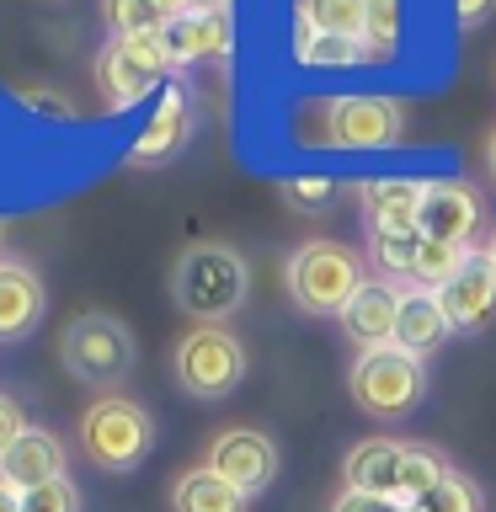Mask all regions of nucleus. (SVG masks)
Here are the masks:
<instances>
[{
  "mask_svg": "<svg viewBox=\"0 0 496 512\" xmlns=\"http://www.w3.org/2000/svg\"><path fill=\"white\" fill-rule=\"evenodd\" d=\"M171 299L182 315H192V326H224L251 299L246 256L230 240H192L171 267Z\"/></svg>",
  "mask_w": 496,
  "mask_h": 512,
  "instance_id": "1",
  "label": "nucleus"
},
{
  "mask_svg": "<svg viewBox=\"0 0 496 512\" xmlns=\"http://www.w3.org/2000/svg\"><path fill=\"white\" fill-rule=\"evenodd\" d=\"M363 283H368L363 251H352L347 240H331V235L304 240L283 262V288L294 299V310L304 315H342Z\"/></svg>",
  "mask_w": 496,
  "mask_h": 512,
  "instance_id": "2",
  "label": "nucleus"
},
{
  "mask_svg": "<svg viewBox=\"0 0 496 512\" xmlns=\"http://www.w3.org/2000/svg\"><path fill=\"white\" fill-rule=\"evenodd\" d=\"M75 438H80V454H86L96 470H107V475H128V470H139L144 459H150V448H155V416L139 406L134 395H96L86 411H80V427H75Z\"/></svg>",
  "mask_w": 496,
  "mask_h": 512,
  "instance_id": "3",
  "label": "nucleus"
},
{
  "mask_svg": "<svg viewBox=\"0 0 496 512\" xmlns=\"http://www.w3.org/2000/svg\"><path fill=\"white\" fill-rule=\"evenodd\" d=\"M331 150H400L406 144V107L379 91H342L315 102V134H304Z\"/></svg>",
  "mask_w": 496,
  "mask_h": 512,
  "instance_id": "4",
  "label": "nucleus"
},
{
  "mask_svg": "<svg viewBox=\"0 0 496 512\" xmlns=\"http://www.w3.org/2000/svg\"><path fill=\"white\" fill-rule=\"evenodd\" d=\"M352 406L374 422H406V416L427 400V358L406 347H374L352 358L347 374Z\"/></svg>",
  "mask_w": 496,
  "mask_h": 512,
  "instance_id": "5",
  "label": "nucleus"
},
{
  "mask_svg": "<svg viewBox=\"0 0 496 512\" xmlns=\"http://www.w3.org/2000/svg\"><path fill=\"white\" fill-rule=\"evenodd\" d=\"M59 363L70 368L80 384L112 395L128 374H134L139 347H134V331H128L118 315L86 310V315H75L70 326L59 331Z\"/></svg>",
  "mask_w": 496,
  "mask_h": 512,
  "instance_id": "6",
  "label": "nucleus"
},
{
  "mask_svg": "<svg viewBox=\"0 0 496 512\" xmlns=\"http://www.w3.org/2000/svg\"><path fill=\"white\" fill-rule=\"evenodd\" d=\"M246 368H251L246 342L230 326H192V331H182V342L171 352V374L182 384V395H192V400L235 395Z\"/></svg>",
  "mask_w": 496,
  "mask_h": 512,
  "instance_id": "7",
  "label": "nucleus"
},
{
  "mask_svg": "<svg viewBox=\"0 0 496 512\" xmlns=\"http://www.w3.org/2000/svg\"><path fill=\"white\" fill-rule=\"evenodd\" d=\"M171 54L160 32H139V38H107V48L96 54V91H102L107 112L139 107L155 86L171 80Z\"/></svg>",
  "mask_w": 496,
  "mask_h": 512,
  "instance_id": "8",
  "label": "nucleus"
},
{
  "mask_svg": "<svg viewBox=\"0 0 496 512\" xmlns=\"http://www.w3.org/2000/svg\"><path fill=\"white\" fill-rule=\"evenodd\" d=\"M203 464L230 480L235 491L262 496L272 480H278V443H272L267 432H256V427H224V432H214Z\"/></svg>",
  "mask_w": 496,
  "mask_h": 512,
  "instance_id": "9",
  "label": "nucleus"
},
{
  "mask_svg": "<svg viewBox=\"0 0 496 512\" xmlns=\"http://www.w3.org/2000/svg\"><path fill=\"white\" fill-rule=\"evenodd\" d=\"M192 139V91L182 75H171L166 86H160V107L150 112V123H144V134L128 144V166L150 171V166H166L187 150Z\"/></svg>",
  "mask_w": 496,
  "mask_h": 512,
  "instance_id": "10",
  "label": "nucleus"
},
{
  "mask_svg": "<svg viewBox=\"0 0 496 512\" xmlns=\"http://www.w3.org/2000/svg\"><path fill=\"white\" fill-rule=\"evenodd\" d=\"M160 38H166V54H171L176 70L203 64V59H230V48H235V16H230V6H192L187 16H176Z\"/></svg>",
  "mask_w": 496,
  "mask_h": 512,
  "instance_id": "11",
  "label": "nucleus"
},
{
  "mask_svg": "<svg viewBox=\"0 0 496 512\" xmlns=\"http://www.w3.org/2000/svg\"><path fill=\"white\" fill-rule=\"evenodd\" d=\"M395 320H400V283L368 278L347 310L336 315V326L358 352H374V347H395Z\"/></svg>",
  "mask_w": 496,
  "mask_h": 512,
  "instance_id": "12",
  "label": "nucleus"
},
{
  "mask_svg": "<svg viewBox=\"0 0 496 512\" xmlns=\"http://www.w3.org/2000/svg\"><path fill=\"white\" fill-rule=\"evenodd\" d=\"M480 219H486V208H480L475 187L470 182H427V203H422V235L427 240H443V246H464L475 251L470 240L480 230Z\"/></svg>",
  "mask_w": 496,
  "mask_h": 512,
  "instance_id": "13",
  "label": "nucleus"
},
{
  "mask_svg": "<svg viewBox=\"0 0 496 512\" xmlns=\"http://www.w3.org/2000/svg\"><path fill=\"white\" fill-rule=\"evenodd\" d=\"M448 326L454 331H480L496 320V267L486 262V251H470V262L459 267V278L438 288Z\"/></svg>",
  "mask_w": 496,
  "mask_h": 512,
  "instance_id": "14",
  "label": "nucleus"
},
{
  "mask_svg": "<svg viewBox=\"0 0 496 512\" xmlns=\"http://www.w3.org/2000/svg\"><path fill=\"white\" fill-rule=\"evenodd\" d=\"M400 470H406V443L400 438H363L342 459L347 491L384 496V502H400Z\"/></svg>",
  "mask_w": 496,
  "mask_h": 512,
  "instance_id": "15",
  "label": "nucleus"
},
{
  "mask_svg": "<svg viewBox=\"0 0 496 512\" xmlns=\"http://www.w3.org/2000/svg\"><path fill=\"white\" fill-rule=\"evenodd\" d=\"M448 336H454V326H448V310L438 299V288H400V320H395V347L416 352V358H432Z\"/></svg>",
  "mask_w": 496,
  "mask_h": 512,
  "instance_id": "16",
  "label": "nucleus"
},
{
  "mask_svg": "<svg viewBox=\"0 0 496 512\" xmlns=\"http://www.w3.org/2000/svg\"><path fill=\"white\" fill-rule=\"evenodd\" d=\"M352 198H358L368 230H379V224H416L427 203V182H416V176H363L352 187Z\"/></svg>",
  "mask_w": 496,
  "mask_h": 512,
  "instance_id": "17",
  "label": "nucleus"
},
{
  "mask_svg": "<svg viewBox=\"0 0 496 512\" xmlns=\"http://www.w3.org/2000/svg\"><path fill=\"white\" fill-rule=\"evenodd\" d=\"M59 475H64V443L48 427H27L22 438L0 454V480L16 491H32V486L59 480Z\"/></svg>",
  "mask_w": 496,
  "mask_h": 512,
  "instance_id": "18",
  "label": "nucleus"
},
{
  "mask_svg": "<svg viewBox=\"0 0 496 512\" xmlns=\"http://www.w3.org/2000/svg\"><path fill=\"white\" fill-rule=\"evenodd\" d=\"M43 320V278L27 262H0V342H22Z\"/></svg>",
  "mask_w": 496,
  "mask_h": 512,
  "instance_id": "19",
  "label": "nucleus"
},
{
  "mask_svg": "<svg viewBox=\"0 0 496 512\" xmlns=\"http://www.w3.org/2000/svg\"><path fill=\"white\" fill-rule=\"evenodd\" d=\"M251 496L235 491L224 475H214L208 464H192V470L176 475L171 486V512H246Z\"/></svg>",
  "mask_w": 496,
  "mask_h": 512,
  "instance_id": "20",
  "label": "nucleus"
},
{
  "mask_svg": "<svg viewBox=\"0 0 496 512\" xmlns=\"http://www.w3.org/2000/svg\"><path fill=\"white\" fill-rule=\"evenodd\" d=\"M422 224H379V230H368V262H374L390 283L416 272V251H422Z\"/></svg>",
  "mask_w": 496,
  "mask_h": 512,
  "instance_id": "21",
  "label": "nucleus"
},
{
  "mask_svg": "<svg viewBox=\"0 0 496 512\" xmlns=\"http://www.w3.org/2000/svg\"><path fill=\"white\" fill-rule=\"evenodd\" d=\"M400 27H406L400 0H363V64H390L400 54Z\"/></svg>",
  "mask_w": 496,
  "mask_h": 512,
  "instance_id": "22",
  "label": "nucleus"
},
{
  "mask_svg": "<svg viewBox=\"0 0 496 512\" xmlns=\"http://www.w3.org/2000/svg\"><path fill=\"white\" fill-rule=\"evenodd\" d=\"M278 198L294 208V214H331V208L347 198V182L342 176H320V171L278 176Z\"/></svg>",
  "mask_w": 496,
  "mask_h": 512,
  "instance_id": "23",
  "label": "nucleus"
},
{
  "mask_svg": "<svg viewBox=\"0 0 496 512\" xmlns=\"http://www.w3.org/2000/svg\"><path fill=\"white\" fill-rule=\"evenodd\" d=\"M294 59L304 70H352L363 64V43L358 38H336V32H294Z\"/></svg>",
  "mask_w": 496,
  "mask_h": 512,
  "instance_id": "24",
  "label": "nucleus"
},
{
  "mask_svg": "<svg viewBox=\"0 0 496 512\" xmlns=\"http://www.w3.org/2000/svg\"><path fill=\"white\" fill-rule=\"evenodd\" d=\"M304 32H336V38H363V0H294Z\"/></svg>",
  "mask_w": 496,
  "mask_h": 512,
  "instance_id": "25",
  "label": "nucleus"
},
{
  "mask_svg": "<svg viewBox=\"0 0 496 512\" xmlns=\"http://www.w3.org/2000/svg\"><path fill=\"white\" fill-rule=\"evenodd\" d=\"M454 470L432 443H406V470H400V502H422L438 480Z\"/></svg>",
  "mask_w": 496,
  "mask_h": 512,
  "instance_id": "26",
  "label": "nucleus"
},
{
  "mask_svg": "<svg viewBox=\"0 0 496 512\" xmlns=\"http://www.w3.org/2000/svg\"><path fill=\"white\" fill-rule=\"evenodd\" d=\"M102 22L112 27V38H139V32H166V11L160 0H102Z\"/></svg>",
  "mask_w": 496,
  "mask_h": 512,
  "instance_id": "27",
  "label": "nucleus"
},
{
  "mask_svg": "<svg viewBox=\"0 0 496 512\" xmlns=\"http://www.w3.org/2000/svg\"><path fill=\"white\" fill-rule=\"evenodd\" d=\"M470 262V251L464 246H443V240H422V251H416V272L411 283L416 288H448L459 278V267Z\"/></svg>",
  "mask_w": 496,
  "mask_h": 512,
  "instance_id": "28",
  "label": "nucleus"
},
{
  "mask_svg": "<svg viewBox=\"0 0 496 512\" xmlns=\"http://www.w3.org/2000/svg\"><path fill=\"white\" fill-rule=\"evenodd\" d=\"M422 512H486V496H480V486L470 475L448 470L438 486L422 496Z\"/></svg>",
  "mask_w": 496,
  "mask_h": 512,
  "instance_id": "29",
  "label": "nucleus"
},
{
  "mask_svg": "<svg viewBox=\"0 0 496 512\" xmlns=\"http://www.w3.org/2000/svg\"><path fill=\"white\" fill-rule=\"evenodd\" d=\"M22 512H80V491L70 475L59 480H43V486L22 491Z\"/></svg>",
  "mask_w": 496,
  "mask_h": 512,
  "instance_id": "30",
  "label": "nucleus"
},
{
  "mask_svg": "<svg viewBox=\"0 0 496 512\" xmlns=\"http://www.w3.org/2000/svg\"><path fill=\"white\" fill-rule=\"evenodd\" d=\"M27 432V416H22V406H16L11 395H0V454H6V448L16 443Z\"/></svg>",
  "mask_w": 496,
  "mask_h": 512,
  "instance_id": "31",
  "label": "nucleus"
},
{
  "mask_svg": "<svg viewBox=\"0 0 496 512\" xmlns=\"http://www.w3.org/2000/svg\"><path fill=\"white\" fill-rule=\"evenodd\" d=\"M331 512H395V502H384V496H363V491H347L331 502Z\"/></svg>",
  "mask_w": 496,
  "mask_h": 512,
  "instance_id": "32",
  "label": "nucleus"
},
{
  "mask_svg": "<svg viewBox=\"0 0 496 512\" xmlns=\"http://www.w3.org/2000/svg\"><path fill=\"white\" fill-rule=\"evenodd\" d=\"M491 11H496V0H459V27H464V32H475Z\"/></svg>",
  "mask_w": 496,
  "mask_h": 512,
  "instance_id": "33",
  "label": "nucleus"
},
{
  "mask_svg": "<svg viewBox=\"0 0 496 512\" xmlns=\"http://www.w3.org/2000/svg\"><path fill=\"white\" fill-rule=\"evenodd\" d=\"M0 512H22V491L6 486V480H0Z\"/></svg>",
  "mask_w": 496,
  "mask_h": 512,
  "instance_id": "34",
  "label": "nucleus"
},
{
  "mask_svg": "<svg viewBox=\"0 0 496 512\" xmlns=\"http://www.w3.org/2000/svg\"><path fill=\"white\" fill-rule=\"evenodd\" d=\"M480 160H486V171L496 176V128H491V134H486V150H480Z\"/></svg>",
  "mask_w": 496,
  "mask_h": 512,
  "instance_id": "35",
  "label": "nucleus"
},
{
  "mask_svg": "<svg viewBox=\"0 0 496 512\" xmlns=\"http://www.w3.org/2000/svg\"><path fill=\"white\" fill-rule=\"evenodd\" d=\"M486 262L496 267V230H491V240H486Z\"/></svg>",
  "mask_w": 496,
  "mask_h": 512,
  "instance_id": "36",
  "label": "nucleus"
},
{
  "mask_svg": "<svg viewBox=\"0 0 496 512\" xmlns=\"http://www.w3.org/2000/svg\"><path fill=\"white\" fill-rule=\"evenodd\" d=\"M395 512H422V502H395Z\"/></svg>",
  "mask_w": 496,
  "mask_h": 512,
  "instance_id": "37",
  "label": "nucleus"
},
{
  "mask_svg": "<svg viewBox=\"0 0 496 512\" xmlns=\"http://www.w3.org/2000/svg\"><path fill=\"white\" fill-rule=\"evenodd\" d=\"M198 6H230V0H198Z\"/></svg>",
  "mask_w": 496,
  "mask_h": 512,
  "instance_id": "38",
  "label": "nucleus"
},
{
  "mask_svg": "<svg viewBox=\"0 0 496 512\" xmlns=\"http://www.w3.org/2000/svg\"><path fill=\"white\" fill-rule=\"evenodd\" d=\"M0 235H6V230H0Z\"/></svg>",
  "mask_w": 496,
  "mask_h": 512,
  "instance_id": "39",
  "label": "nucleus"
}]
</instances>
